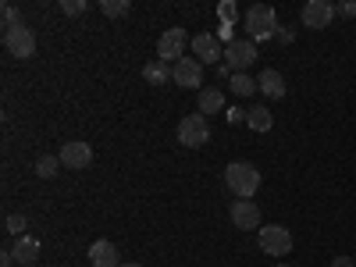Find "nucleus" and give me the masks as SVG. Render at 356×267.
I'll use <instances>...</instances> for the list:
<instances>
[{"label": "nucleus", "instance_id": "1", "mask_svg": "<svg viewBox=\"0 0 356 267\" xmlns=\"http://www.w3.org/2000/svg\"><path fill=\"white\" fill-rule=\"evenodd\" d=\"M225 189L235 200H253V193L260 189V171L250 161H232L225 168Z\"/></svg>", "mask_w": 356, "mask_h": 267}, {"label": "nucleus", "instance_id": "2", "mask_svg": "<svg viewBox=\"0 0 356 267\" xmlns=\"http://www.w3.org/2000/svg\"><path fill=\"white\" fill-rule=\"evenodd\" d=\"M243 22H246V33H250L253 43H267V40L278 36V15H275V8H267V4H253Z\"/></svg>", "mask_w": 356, "mask_h": 267}, {"label": "nucleus", "instance_id": "3", "mask_svg": "<svg viewBox=\"0 0 356 267\" xmlns=\"http://www.w3.org/2000/svg\"><path fill=\"white\" fill-rule=\"evenodd\" d=\"M4 50H8L11 57H18V61H29V57L36 54V33H33L25 22L4 29Z\"/></svg>", "mask_w": 356, "mask_h": 267}, {"label": "nucleus", "instance_id": "4", "mask_svg": "<svg viewBox=\"0 0 356 267\" xmlns=\"http://www.w3.org/2000/svg\"><path fill=\"white\" fill-rule=\"evenodd\" d=\"M207 139H211V122H207L203 114H186L182 122H178V143L182 146L200 150V146H207Z\"/></svg>", "mask_w": 356, "mask_h": 267}, {"label": "nucleus", "instance_id": "5", "mask_svg": "<svg viewBox=\"0 0 356 267\" xmlns=\"http://www.w3.org/2000/svg\"><path fill=\"white\" fill-rule=\"evenodd\" d=\"M186 47H189V33H186V29L182 25H175V29H164V36L157 40V61H182V57H186Z\"/></svg>", "mask_w": 356, "mask_h": 267}, {"label": "nucleus", "instance_id": "6", "mask_svg": "<svg viewBox=\"0 0 356 267\" xmlns=\"http://www.w3.org/2000/svg\"><path fill=\"white\" fill-rule=\"evenodd\" d=\"M257 61V43L250 36H235L228 47H225V65L239 75V72H250V65Z\"/></svg>", "mask_w": 356, "mask_h": 267}, {"label": "nucleus", "instance_id": "7", "mask_svg": "<svg viewBox=\"0 0 356 267\" xmlns=\"http://www.w3.org/2000/svg\"><path fill=\"white\" fill-rule=\"evenodd\" d=\"M260 250L267 257H289L292 250V232L285 225H264L260 228Z\"/></svg>", "mask_w": 356, "mask_h": 267}, {"label": "nucleus", "instance_id": "8", "mask_svg": "<svg viewBox=\"0 0 356 267\" xmlns=\"http://www.w3.org/2000/svg\"><path fill=\"white\" fill-rule=\"evenodd\" d=\"M193 54L200 65H225V50H221V40L214 33H196L193 36Z\"/></svg>", "mask_w": 356, "mask_h": 267}, {"label": "nucleus", "instance_id": "9", "mask_svg": "<svg viewBox=\"0 0 356 267\" xmlns=\"http://www.w3.org/2000/svg\"><path fill=\"white\" fill-rule=\"evenodd\" d=\"M61 164L68 168V171H86L89 164H93V146L89 143H82V139H72V143H65L61 146Z\"/></svg>", "mask_w": 356, "mask_h": 267}, {"label": "nucleus", "instance_id": "10", "mask_svg": "<svg viewBox=\"0 0 356 267\" xmlns=\"http://www.w3.org/2000/svg\"><path fill=\"white\" fill-rule=\"evenodd\" d=\"M300 18H303L307 29H328L335 22V4L332 0H307Z\"/></svg>", "mask_w": 356, "mask_h": 267}, {"label": "nucleus", "instance_id": "11", "mask_svg": "<svg viewBox=\"0 0 356 267\" xmlns=\"http://www.w3.org/2000/svg\"><path fill=\"white\" fill-rule=\"evenodd\" d=\"M228 218H232V225L235 228H243V232H260L264 225H260V207L253 203V200H235L232 203V211H228Z\"/></svg>", "mask_w": 356, "mask_h": 267}, {"label": "nucleus", "instance_id": "12", "mask_svg": "<svg viewBox=\"0 0 356 267\" xmlns=\"http://www.w3.org/2000/svg\"><path fill=\"white\" fill-rule=\"evenodd\" d=\"M175 86H182V89L203 86V65L196 57H182V61L175 65Z\"/></svg>", "mask_w": 356, "mask_h": 267}, {"label": "nucleus", "instance_id": "13", "mask_svg": "<svg viewBox=\"0 0 356 267\" xmlns=\"http://www.w3.org/2000/svg\"><path fill=\"white\" fill-rule=\"evenodd\" d=\"M89 264L93 267H122V257H118V246L107 239H97L89 246Z\"/></svg>", "mask_w": 356, "mask_h": 267}, {"label": "nucleus", "instance_id": "14", "mask_svg": "<svg viewBox=\"0 0 356 267\" xmlns=\"http://www.w3.org/2000/svg\"><path fill=\"white\" fill-rule=\"evenodd\" d=\"M257 86H260V93H267L271 100H282L285 97V79H282L278 68H264L260 79H257Z\"/></svg>", "mask_w": 356, "mask_h": 267}, {"label": "nucleus", "instance_id": "15", "mask_svg": "<svg viewBox=\"0 0 356 267\" xmlns=\"http://www.w3.org/2000/svg\"><path fill=\"white\" fill-rule=\"evenodd\" d=\"M11 253H15V260H18L22 267H33V264L40 260V239H33V235H22Z\"/></svg>", "mask_w": 356, "mask_h": 267}, {"label": "nucleus", "instance_id": "16", "mask_svg": "<svg viewBox=\"0 0 356 267\" xmlns=\"http://www.w3.org/2000/svg\"><path fill=\"white\" fill-rule=\"evenodd\" d=\"M246 125H250L253 132H271V125H275V114H271V107L253 104V107L246 111Z\"/></svg>", "mask_w": 356, "mask_h": 267}, {"label": "nucleus", "instance_id": "17", "mask_svg": "<svg viewBox=\"0 0 356 267\" xmlns=\"http://www.w3.org/2000/svg\"><path fill=\"white\" fill-rule=\"evenodd\" d=\"M225 111V93L221 89H200V114L203 118H211V114H221Z\"/></svg>", "mask_w": 356, "mask_h": 267}, {"label": "nucleus", "instance_id": "18", "mask_svg": "<svg viewBox=\"0 0 356 267\" xmlns=\"http://www.w3.org/2000/svg\"><path fill=\"white\" fill-rule=\"evenodd\" d=\"M143 79L150 86H164V82H175V68H168L164 61H150L143 68Z\"/></svg>", "mask_w": 356, "mask_h": 267}, {"label": "nucleus", "instance_id": "19", "mask_svg": "<svg viewBox=\"0 0 356 267\" xmlns=\"http://www.w3.org/2000/svg\"><path fill=\"white\" fill-rule=\"evenodd\" d=\"M228 86H232V93H235V97H253L257 89H260V86H257V79H250V72L232 75V82H228Z\"/></svg>", "mask_w": 356, "mask_h": 267}, {"label": "nucleus", "instance_id": "20", "mask_svg": "<svg viewBox=\"0 0 356 267\" xmlns=\"http://www.w3.org/2000/svg\"><path fill=\"white\" fill-rule=\"evenodd\" d=\"M100 11H104V18H122L132 11V4L129 0H100Z\"/></svg>", "mask_w": 356, "mask_h": 267}, {"label": "nucleus", "instance_id": "21", "mask_svg": "<svg viewBox=\"0 0 356 267\" xmlns=\"http://www.w3.org/2000/svg\"><path fill=\"white\" fill-rule=\"evenodd\" d=\"M57 168H61V157H54V154H43V157L36 161V175H40V178H54Z\"/></svg>", "mask_w": 356, "mask_h": 267}, {"label": "nucleus", "instance_id": "22", "mask_svg": "<svg viewBox=\"0 0 356 267\" xmlns=\"http://www.w3.org/2000/svg\"><path fill=\"white\" fill-rule=\"evenodd\" d=\"M218 18H221V25H235V22H239V4H235V0H221V4H218Z\"/></svg>", "mask_w": 356, "mask_h": 267}, {"label": "nucleus", "instance_id": "23", "mask_svg": "<svg viewBox=\"0 0 356 267\" xmlns=\"http://www.w3.org/2000/svg\"><path fill=\"white\" fill-rule=\"evenodd\" d=\"M4 228H8V235H18V239H22V235H25V228H29V221H25L22 214H11V218L4 221Z\"/></svg>", "mask_w": 356, "mask_h": 267}, {"label": "nucleus", "instance_id": "24", "mask_svg": "<svg viewBox=\"0 0 356 267\" xmlns=\"http://www.w3.org/2000/svg\"><path fill=\"white\" fill-rule=\"evenodd\" d=\"M86 8H89L86 0H61V11H65V15H72V18H79Z\"/></svg>", "mask_w": 356, "mask_h": 267}, {"label": "nucleus", "instance_id": "25", "mask_svg": "<svg viewBox=\"0 0 356 267\" xmlns=\"http://www.w3.org/2000/svg\"><path fill=\"white\" fill-rule=\"evenodd\" d=\"M0 18H4V29H11V25H18V22H22L15 4H4V8H0Z\"/></svg>", "mask_w": 356, "mask_h": 267}, {"label": "nucleus", "instance_id": "26", "mask_svg": "<svg viewBox=\"0 0 356 267\" xmlns=\"http://www.w3.org/2000/svg\"><path fill=\"white\" fill-rule=\"evenodd\" d=\"M335 15H342V18H356V0H342V4H335Z\"/></svg>", "mask_w": 356, "mask_h": 267}, {"label": "nucleus", "instance_id": "27", "mask_svg": "<svg viewBox=\"0 0 356 267\" xmlns=\"http://www.w3.org/2000/svg\"><path fill=\"white\" fill-rule=\"evenodd\" d=\"M228 122H232V125H246V111L232 107V111H228Z\"/></svg>", "mask_w": 356, "mask_h": 267}, {"label": "nucleus", "instance_id": "28", "mask_svg": "<svg viewBox=\"0 0 356 267\" xmlns=\"http://www.w3.org/2000/svg\"><path fill=\"white\" fill-rule=\"evenodd\" d=\"M292 40H296V36H292V29H278V43H285V47H289Z\"/></svg>", "mask_w": 356, "mask_h": 267}, {"label": "nucleus", "instance_id": "29", "mask_svg": "<svg viewBox=\"0 0 356 267\" xmlns=\"http://www.w3.org/2000/svg\"><path fill=\"white\" fill-rule=\"evenodd\" d=\"M232 75H235V72H232L228 65H218V82H221V79H228V82H232Z\"/></svg>", "mask_w": 356, "mask_h": 267}, {"label": "nucleus", "instance_id": "30", "mask_svg": "<svg viewBox=\"0 0 356 267\" xmlns=\"http://www.w3.org/2000/svg\"><path fill=\"white\" fill-rule=\"evenodd\" d=\"M332 267H356V264H353V257H335Z\"/></svg>", "mask_w": 356, "mask_h": 267}, {"label": "nucleus", "instance_id": "31", "mask_svg": "<svg viewBox=\"0 0 356 267\" xmlns=\"http://www.w3.org/2000/svg\"><path fill=\"white\" fill-rule=\"evenodd\" d=\"M122 267H143V264H136V260H132V264H122Z\"/></svg>", "mask_w": 356, "mask_h": 267}, {"label": "nucleus", "instance_id": "32", "mask_svg": "<svg viewBox=\"0 0 356 267\" xmlns=\"http://www.w3.org/2000/svg\"><path fill=\"white\" fill-rule=\"evenodd\" d=\"M278 267H289V264H278Z\"/></svg>", "mask_w": 356, "mask_h": 267}]
</instances>
